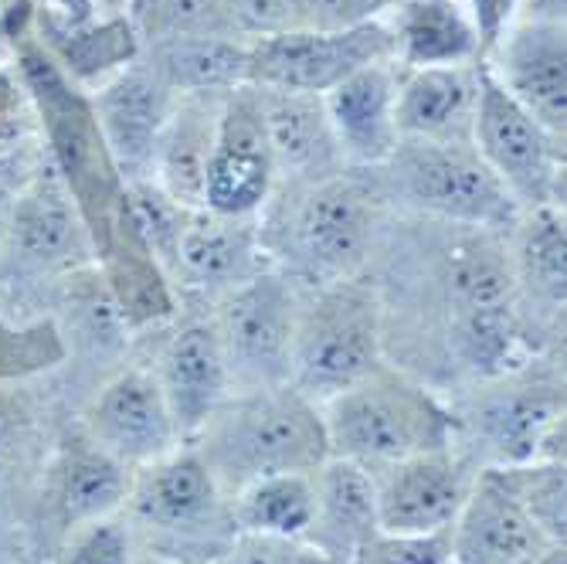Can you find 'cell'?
Listing matches in <instances>:
<instances>
[{"label":"cell","mask_w":567,"mask_h":564,"mask_svg":"<svg viewBox=\"0 0 567 564\" xmlns=\"http://www.w3.org/2000/svg\"><path fill=\"white\" fill-rule=\"evenodd\" d=\"M330 455L364 470L455 445V412L415 375L381 365L320 404Z\"/></svg>","instance_id":"3"},{"label":"cell","mask_w":567,"mask_h":564,"mask_svg":"<svg viewBox=\"0 0 567 564\" xmlns=\"http://www.w3.org/2000/svg\"><path fill=\"white\" fill-rule=\"evenodd\" d=\"M381 365L388 361L378 286L350 276L302 289L292 340V388L323 404Z\"/></svg>","instance_id":"4"},{"label":"cell","mask_w":567,"mask_h":564,"mask_svg":"<svg viewBox=\"0 0 567 564\" xmlns=\"http://www.w3.org/2000/svg\"><path fill=\"white\" fill-rule=\"evenodd\" d=\"M378 531V496L371 470L330 455L327 463L313 470V521H309L302 541H309L337 564H350V557Z\"/></svg>","instance_id":"21"},{"label":"cell","mask_w":567,"mask_h":564,"mask_svg":"<svg viewBox=\"0 0 567 564\" xmlns=\"http://www.w3.org/2000/svg\"><path fill=\"white\" fill-rule=\"evenodd\" d=\"M276 181L272 153L259 113V99L251 85H238L225 95L218 140L204 181V208L231 215V218H255L269 201Z\"/></svg>","instance_id":"11"},{"label":"cell","mask_w":567,"mask_h":564,"mask_svg":"<svg viewBox=\"0 0 567 564\" xmlns=\"http://www.w3.org/2000/svg\"><path fill=\"white\" fill-rule=\"evenodd\" d=\"M476 466L455 445L419 452L371 470L378 496V527L388 534L449 531L466 503Z\"/></svg>","instance_id":"10"},{"label":"cell","mask_w":567,"mask_h":564,"mask_svg":"<svg viewBox=\"0 0 567 564\" xmlns=\"http://www.w3.org/2000/svg\"><path fill=\"white\" fill-rule=\"evenodd\" d=\"M394 34V59L411 69L470 65L480 55V34L458 0H401Z\"/></svg>","instance_id":"25"},{"label":"cell","mask_w":567,"mask_h":564,"mask_svg":"<svg viewBox=\"0 0 567 564\" xmlns=\"http://www.w3.org/2000/svg\"><path fill=\"white\" fill-rule=\"evenodd\" d=\"M489 75L540 126L564 136L567 126V34L550 21H513L489 48Z\"/></svg>","instance_id":"13"},{"label":"cell","mask_w":567,"mask_h":564,"mask_svg":"<svg viewBox=\"0 0 567 564\" xmlns=\"http://www.w3.org/2000/svg\"><path fill=\"white\" fill-rule=\"evenodd\" d=\"M130 470L113 455L89 445L75 452L59 480V506L69 524H92L126 503Z\"/></svg>","instance_id":"28"},{"label":"cell","mask_w":567,"mask_h":564,"mask_svg":"<svg viewBox=\"0 0 567 564\" xmlns=\"http://www.w3.org/2000/svg\"><path fill=\"white\" fill-rule=\"evenodd\" d=\"M302 286L276 266L221 296L215 330L228 361L231 391L292 384V340Z\"/></svg>","instance_id":"7"},{"label":"cell","mask_w":567,"mask_h":564,"mask_svg":"<svg viewBox=\"0 0 567 564\" xmlns=\"http://www.w3.org/2000/svg\"><path fill=\"white\" fill-rule=\"evenodd\" d=\"M524 514L554 541L564 544L567 537V476L564 463H520V466H493L486 470Z\"/></svg>","instance_id":"29"},{"label":"cell","mask_w":567,"mask_h":564,"mask_svg":"<svg viewBox=\"0 0 567 564\" xmlns=\"http://www.w3.org/2000/svg\"><path fill=\"white\" fill-rule=\"evenodd\" d=\"M225 493L204 466L194 445H177L167 455L153 459L130 476L126 506L130 514L167 534H187L204 524H215L225 510Z\"/></svg>","instance_id":"14"},{"label":"cell","mask_w":567,"mask_h":564,"mask_svg":"<svg viewBox=\"0 0 567 564\" xmlns=\"http://www.w3.org/2000/svg\"><path fill=\"white\" fill-rule=\"evenodd\" d=\"M187 445L197 449L225 500L255 480L313 473L330 459L320 404L292 384L231 391Z\"/></svg>","instance_id":"2"},{"label":"cell","mask_w":567,"mask_h":564,"mask_svg":"<svg viewBox=\"0 0 567 564\" xmlns=\"http://www.w3.org/2000/svg\"><path fill=\"white\" fill-rule=\"evenodd\" d=\"M136 551H133V537L123 524L102 517L92 524H82L79 537L69 547V561L65 564H133Z\"/></svg>","instance_id":"33"},{"label":"cell","mask_w":567,"mask_h":564,"mask_svg":"<svg viewBox=\"0 0 567 564\" xmlns=\"http://www.w3.org/2000/svg\"><path fill=\"white\" fill-rule=\"evenodd\" d=\"M235 534L302 537L313 521V473H282L241 486L228 500Z\"/></svg>","instance_id":"27"},{"label":"cell","mask_w":567,"mask_h":564,"mask_svg":"<svg viewBox=\"0 0 567 564\" xmlns=\"http://www.w3.org/2000/svg\"><path fill=\"white\" fill-rule=\"evenodd\" d=\"M374 171L388 201H401L442 225L509 235L520 218V204L483 164L473 143L398 140L391 157Z\"/></svg>","instance_id":"5"},{"label":"cell","mask_w":567,"mask_h":564,"mask_svg":"<svg viewBox=\"0 0 567 564\" xmlns=\"http://www.w3.org/2000/svg\"><path fill=\"white\" fill-rule=\"evenodd\" d=\"M517 8H520V0H473V24H476V34H480V48L489 51L499 34L517 21Z\"/></svg>","instance_id":"34"},{"label":"cell","mask_w":567,"mask_h":564,"mask_svg":"<svg viewBox=\"0 0 567 564\" xmlns=\"http://www.w3.org/2000/svg\"><path fill=\"white\" fill-rule=\"evenodd\" d=\"M480 95V69L439 65L415 69L398 82L394 123L401 140L473 143V113Z\"/></svg>","instance_id":"23"},{"label":"cell","mask_w":567,"mask_h":564,"mask_svg":"<svg viewBox=\"0 0 567 564\" xmlns=\"http://www.w3.org/2000/svg\"><path fill=\"white\" fill-rule=\"evenodd\" d=\"M225 564H337L302 537H266V534H235Z\"/></svg>","instance_id":"32"},{"label":"cell","mask_w":567,"mask_h":564,"mask_svg":"<svg viewBox=\"0 0 567 564\" xmlns=\"http://www.w3.org/2000/svg\"><path fill=\"white\" fill-rule=\"evenodd\" d=\"M171 85L153 72L150 65H136L113 79L95 99V123L99 136L106 143L110 157L130 171L143 174L153 164V150L174 113Z\"/></svg>","instance_id":"19"},{"label":"cell","mask_w":567,"mask_h":564,"mask_svg":"<svg viewBox=\"0 0 567 564\" xmlns=\"http://www.w3.org/2000/svg\"><path fill=\"white\" fill-rule=\"evenodd\" d=\"M251 89L255 99H259L276 174L289 177L292 187H302L330 174H340L347 167L323 106V95L266 89V85H251Z\"/></svg>","instance_id":"15"},{"label":"cell","mask_w":567,"mask_h":564,"mask_svg":"<svg viewBox=\"0 0 567 564\" xmlns=\"http://www.w3.org/2000/svg\"><path fill=\"white\" fill-rule=\"evenodd\" d=\"M89 439L126 470H140L184 445L164 388L146 368H130L99 391L89 408Z\"/></svg>","instance_id":"12"},{"label":"cell","mask_w":567,"mask_h":564,"mask_svg":"<svg viewBox=\"0 0 567 564\" xmlns=\"http://www.w3.org/2000/svg\"><path fill=\"white\" fill-rule=\"evenodd\" d=\"M269 266L272 263L262 248L259 215L231 218L208 208L187 212L174 255V276L184 279V286L228 296L235 286L248 283Z\"/></svg>","instance_id":"16"},{"label":"cell","mask_w":567,"mask_h":564,"mask_svg":"<svg viewBox=\"0 0 567 564\" xmlns=\"http://www.w3.org/2000/svg\"><path fill=\"white\" fill-rule=\"evenodd\" d=\"M153 375L164 388L181 442H190L200 425L215 416V408L231 394L228 361L212 320L184 324L164 343Z\"/></svg>","instance_id":"17"},{"label":"cell","mask_w":567,"mask_h":564,"mask_svg":"<svg viewBox=\"0 0 567 564\" xmlns=\"http://www.w3.org/2000/svg\"><path fill=\"white\" fill-rule=\"evenodd\" d=\"M455 449L476 470L564 463V381L527 378L524 368L483 381L466 412H455Z\"/></svg>","instance_id":"6"},{"label":"cell","mask_w":567,"mask_h":564,"mask_svg":"<svg viewBox=\"0 0 567 564\" xmlns=\"http://www.w3.org/2000/svg\"><path fill=\"white\" fill-rule=\"evenodd\" d=\"M225 95L228 92H197L174 102V113L153 150L150 167L157 174L153 184L187 212L204 208V181H208Z\"/></svg>","instance_id":"22"},{"label":"cell","mask_w":567,"mask_h":564,"mask_svg":"<svg viewBox=\"0 0 567 564\" xmlns=\"http://www.w3.org/2000/svg\"><path fill=\"white\" fill-rule=\"evenodd\" d=\"M554 541L486 470L452 524V564H534Z\"/></svg>","instance_id":"18"},{"label":"cell","mask_w":567,"mask_h":564,"mask_svg":"<svg viewBox=\"0 0 567 564\" xmlns=\"http://www.w3.org/2000/svg\"><path fill=\"white\" fill-rule=\"evenodd\" d=\"M212 564H225V557H218V561H212Z\"/></svg>","instance_id":"37"},{"label":"cell","mask_w":567,"mask_h":564,"mask_svg":"<svg viewBox=\"0 0 567 564\" xmlns=\"http://www.w3.org/2000/svg\"><path fill=\"white\" fill-rule=\"evenodd\" d=\"M534 564H567V551H564V544H554V547H547Z\"/></svg>","instance_id":"36"},{"label":"cell","mask_w":567,"mask_h":564,"mask_svg":"<svg viewBox=\"0 0 567 564\" xmlns=\"http://www.w3.org/2000/svg\"><path fill=\"white\" fill-rule=\"evenodd\" d=\"M520 8H524V21H550V24H564L567 0H520Z\"/></svg>","instance_id":"35"},{"label":"cell","mask_w":567,"mask_h":564,"mask_svg":"<svg viewBox=\"0 0 567 564\" xmlns=\"http://www.w3.org/2000/svg\"><path fill=\"white\" fill-rule=\"evenodd\" d=\"M470 140L483 164L520 204V212L564 208V136L550 133L517 106L489 69H480Z\"/></svg>","instance_id":"8"},{"label":"cell","mask_w":567,"mask_h":564,"mask_svg":"<svg viewBox=\"0 0 567 564\" xmlns=\"http://www.w3.org/2000/svg\"><path fill=\"white\" fill-rule=\"evenodd\" d=\"M381 177L353 171L302 184L286 212L259 222L269 263L302 289L360 276L381 235Z\"/></svg>","instance_id":"1"},{"label":"cell","mask_w":567,"mask_h":564,"mask_svg":"<svg viewBox=\"0 0 567 564\" xmlns=\"http://www.w3.org/2000/svg\"><path fill=\"white\" fill-rule=\"evenodd\" d=\"M350 564H452V527L435 534H388L378 531Z\"/></svg>","instance_id":"31"},{"label":"cell","mask_w":567,"mask_h":564,"mask_svg":"<svg viewBox=\"0 0 567 564\" xmlns=\"http://www.w3.org/2000/svg\"><path fill=\"white\" fill-rule=\"evenodd\" d=\"M394 102H398V75L391 62L360 69L323 95L343 164L381 167L391 157V150L401 140L394 123Z\"/></svg>","instance_id":"20"},{"label":"cell","mask_w":567,"mask_h":564,"mask_svg":"<svg viewBox=\"0 0 567 564\" xmlns=\"http://www.w3.org/2000/svg\"><path fill=\"white\" fill-rule=\"evenodd\" d=\"M513 279H517V306L530 302L554 324L564 320V283H567V235L564 208L520 212L506 235Z\"/></svg>","instance_id":"24"},{"label":"cell","mask_w":567,"mask_h":564,"mask_svg":"<svg viewBox=\"0 0 567 564\" xmlns=\"http://www.w3.org/2000/svg\"><path fill=\"white\" fill-rule=\"evenodd\" d=\"M248 85L327 95L353 72L391 62L394 34L378 21L347 28H289L248 44Z\"/></svg>","instance_id":"9"},{"label":"cell","mask_w":567,"mask_h":564,"mask_svg":"<svg viewBox=\"0 0 567 564\" xmlns=\"http://www.w3.org/2000/svg\"><path fill=\"white\" fill-rule=\"evenodd\" d=\"M248 44L215 34H177L153 41L150 69L157 72L171 92H231L248 85Z\"/></svg>","instance_id":"26"},{"label":"cell","mask_w":567,"mask_h":564,"mask_svg":"<svg viewBox=\"0 0 567 564\" xmlns=\"http://www.w3.org/2000/svg\"><path fill=\"white\" fill-rule=\"evenodd\" d=\"M14 238L34 259H62L75 248V222L59 191L38 187L14 212Z\"/></svg>","instance_id":"30"}]
</instances>
